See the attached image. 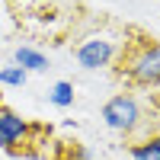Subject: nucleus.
<instances>
[{
  "label": "nucleus",
  "mask_w": 160,
  "mask_h": 160,
  "mask_svg": "<svg viewBox=\"0 0 160 160\" xmlns=\"http://www.w3.org/2000/svg\"><path fill=\"white\" fill-rule=\"evenodd\" d=\"M131 160H160V135H144L128 144Z\"/></svg>",
  "instance_id": "nucleus-6"
},
{
  "label": "nucleus",
  "mask_w": 160,
  "mask_h": 160,
  "mask_svg": "<svg viewBox=\"0 0 160 160\" xmlns=\"http://www.w3.org/2000/svg\"><path fill=\"white\" fill-rule=\"evenodd\" d=\"M115 77L128 87H160V42L141 29H125L122 51L115 58Z\"/></svg>",
  "instance_id": "nucleus-1"
},
{
  "label": "nucleus",
  "mask_w": 160,
  "mask_h": 160,
  "mask_svg": "<svg viewBox=\"0 0 160 160\" xmlns=\"http://www.w3.org/2000/svg\"><path fill=\"white\" fill-rule=\"evenodd\" d=\"M13 64L22 68L26 74H42V71H48V55L38 51V48H32V45H19L16 51H13Z\"/></svg>",
  "instance_id": "nucleus-5"
},
{
  "label": "nucleus",
  "mask_w": 160,
  "mask_h": 160,
  "mask_svg": "<svg viewBox=\"0 0 160 160\" xmlns=\"http://www.w3.org/2000/svg\"><path fill=\"white\" fill-rule=\"evenodd\" d=\"M48 102L58 106V109H71V106H74V83H71V80H58V83H51Z\"/></svg>",
  "instance_id": "nucleus-7"
},
{
  "label": "nucleus",
  "mask_w": 160,
  "mask_h": 160,
  "mask_svg": "<svg viewBox=\"0 0 160 160\" xmlns=\"http://www.w3.org/2000/svg\"><path fill=\"white\" fill-rule=\"evenodd\" d=\"M125 42V32L122 35H112V32H90L77 42L74 48V58L83 71H99V68H112L118 51H122Z\"/></svg>",
  "instance_id": "nucleus-2"
},
{
  "label": "nucleus",
  "mask_w": 160,
  "mask_h": 160,
  "mask_svg": "<svg viewBox=\"0 0 160 160\" xmlns=\"http://www.w3.org/2000/svg\"><path fill=\"white\" fill-rule=\"evenodd\" d=\"M26 80H29V74L22 68H16V64L0 68V87H26Z\"/></svg>",
  "instance_id": "nucleus-8"
},
{
  "label": "nucleus",
  "mask_w": 160,
  "mask_h": 160,
  "mask_svg": "<svg viewBox=\"0 0 160 160\" xmlns=\"http://www.w3.org/2000/svg\"><path fill=\"white\" fill-rule=\"evenodd\" d=\"M144 109L131 93H115L112 99H106L102 106V122L106 128H112L115 135H125L131 141H138V131L144 128Z\"/></svg>",
  "instance_id": "nucleus-3"
},
{
  "label": "nucleus",
  "mask_w": 160,
  "mask_h": 160,
  "mask_svg": "<svg viewBox=\"0 0 160 160\" xmlns=\"http://www.w3.org/2000/svg\"><path fill=\"white\" fill-rule=\"evenodd\" d=\"M0 106H3V93H0Z\"/></svg>",
  "instance_id": "nucleus-9"
},
{
  "label": "nucleus",
  "mask_w": 160,
  "mask_h": 160,
  "mask_svg": "<svg viewBox=\"0 0 160 160\" xmlns=\"http://www.w3.org/2000/svg\"><path fill=\"white\" fill-rule=\"evenodd\" d=\"M29 131H32V125L26 122L22 115H16L13 109H7V106H0V148L7 154H22L26 144H32Z\"/></svg>",
  "instance_id": "nucleus-4"
}]
</instances>
